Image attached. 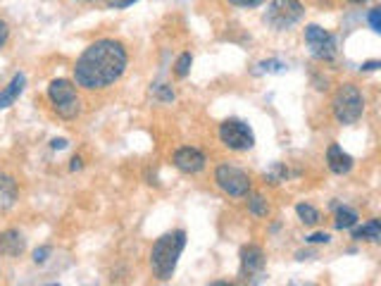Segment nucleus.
I'll return each instance as SVG.
<instances>
[{"mask_svg":"<svg viewBox=\"0 0 381 286\" xmlns=\"http://www.w3.org/2000/svg\"><path fill=\"white\" fill-rule=\"evenodd\" d=\"M308 244H329L331 241V236L326 234V231H317V234H313V236H308Z\"/></svg>","mask_w":381,"mask_h":286,"instance_id":"5701e85b","label":"nucleus"},{"mask_svg":"<svg viewBox=\"0 0 381 286\" xmlns=\"http://www.w3.org/2000/svg\"><path fill=\"white\" fill-rule=\"evenodd\" d=\"M158 96L162 100H174V93H171L169 89H165V86H158Z\"/></svg>","mask_w":381,"mask_h":286,"instance_id":"bb28decb","label":"nucleus"},{"mask_svg":"<svg viewBox=\"0 0 381 286\" xmlns=\"http://www.w3.org/2000/svg\"><path fill=\"white\" fill-rule=\"evenodd\" d=\"M265 269V253L260 246H245L241 248V274L243 277H253Z\"/></svg>","mask_w":381,"mask_h":286,"instance_id":"9d476101","label":"nucleus"},{"mask_svg":"<svg viewBox=\"0 0 381 286\" xmlns=\"http://www.w3.org/2000/svg\"><path fill=\"white\" fill-rule=\"evenodd\" d=\"M8 36H10V29H8V24H5L3 19H0V48L8 43Z\"/></svg>","mask_w":381,"mask_h":286,"instance_id":"a878e982","label":"nucleus"},{"mask_svg":"<svg viewBox=\"0 0 381 286\" xmlns=\"http://www.w3.org/2000/svg\"><path fill=\"white\" fill-rule=\"evenodd\" d=\"M17 198V186L10 177H0V205H12V201Z\"/></svg>","mask_w":381,"mask_h":286,"instance_id":"dca6fc26","label":"nucleus"},{"mask_svg":"<svg viewBox=\"0 0 381 286\" xmlns=\"http://www.w3.org/2000/svg\"><path fill=\"white\" fill-rule=\"evenodd\" d=\"M191 62H193L191 53H184V55H181L179 60H176V69H174V72H176V77H179V79H184L186 74L191 72Z\"/></svg>","mask_w":381,"mask_h":286,"instance_id":"6ab92c4d","label":"nucleus"},{"mask_svg":"<svg viewBox=\"0 0 381 286\" xmlns=\"http://www.w3.org/2000/svg\"><path fill=\"white\" fill-rule=\"evenodd\" d=\"M248 208H250V213L257 215V217H265V215L270 213V205H267V201L262 196H253V198H250Z\"/></svg>","mask_w":381,"mask_h":286,"instance_id":"a211bd4d","label":"nucleus"},{"mask_svg":"<svg viewBox=\"0 0 381 286\" xmlns=\"http://www.w3.org/2000/svg\"><path fill=\"white\" fill-rule=\"evenodd\" d=\"M305 41H308L313 57H317V60H331L336 55V39L317 24H310L305 29Z\"/></svg>","mask_w":381,"mask_h":286,"instance_id":"6e6552de","label":"nucleus"},{"mask_svg":"<svg viewBox=\"0 0 381 286\" xmlns=\"http://www.w3.org/2000/svg\"><path fill=\"white\" fill-rule=\"evenodd\" d=\"M379 67H381L379 62H364V64H362L364 72H374V69H379Z\"/></svg>","mask_w":381,"mask_h":286,"instance_id":"c85d7f7f","label":"nucleus"},{"mask_svg":"<svg viewBox=\"0 0 381 286\" xmlns=\"http://www.w3.org/2000/svg\"><path fill=\"white\" fill-rule=\"evenodd\" d=\"M82 167H84L82 158H74V160H72V165H69V170H72V172H77V170H82Z\"/></svg>","mask_w":381,"mask_h":286,"instance_id":"c756f323","label":"nucleus"},{"mask_svg":"<svg viewBox=\"0 0 381 286\" xmlns=\"http://www.w3.org/2000/svg\"><path fill=\"white\" fill-rule=\"evenodd\" d=\"M50 145H53L55 150H62V148H67V141H64V138H55V141H53Z\"/></svg>","mask_w":381,"mask_h":286,"instance_id":"cd10ccee","label":"nucleus"},{"mask_svg":"<svg viewBox=\"0 0 381 286\" xmlns=\"http://www.w3.org/2000/svg\"><path fill=\"white\" fill-rule=\"evenodd\" d=\"M205 155L198 148H179L174 153V165L179 167L184 175H198L205 167Z\"/></svg>","mask_w":381,"mask_h":286,"instance_id":"1a4fd4ad","label":"nucleus"},{"mask_svg":"<svg viewBox=\"0 0 381 286\" xmlns=\"http://www.w3.org/2000/svg\"><path fill=\"white\" fill-rule=\"evenodd\" d=\"M334 117L339 120V124H355L364 112V100L357 86L353 84H343L334 96Z\"/></svg>","mask_w":381,"mask_h":286,"instance_id":"7ed1b4c3","label":"nucleus"},{"mask_svg":"<svg viewBox=\"0 0 381 286\" xmlns=\"http://www.w3.org/2000/svg\"><path fill=\"white\" fill-rule=\"evenodd\" d=\"M26 241L17 229H8L5 234H0V253L8 258H17L24 253Z\"/></svg>","mask_w":381,"mask_h":286,"instance_id":"f8f14e48","label":"nucleus"},{"mask_svg":"<svg viewBox=\"0 0 381 286\" xmlns=\"http://www.w3.org/2000/svg\"><path fill=\"white\" fill-rule=\"evenodd\" d=\"M369 24H372V29L379 34V31H381V10L379 8L369 10Z\"/></svg>","mask_w":381,"mask_h":286,"instance_id":"4be33fe9","label":"nucleus"},{"mask_svg":"<svg viewBox=\"0 0 381 286\" xmlns=\"http://www.w3.org/2000/svg\"><path fill=\"white\" fill-rule=\"evenodd\" d=\"M219 138L229 150H250L255 145L253 129L241 120H227L219 127Z\"/></svg>","mask_w":381,"mask_h":286,"instance_id":"0eeeda50","label":"nucleus"},{"mask_svg":"<svg viewBox=\"0 0 381 286\" xmlns=\"http://www.w3.org/2000/svg\"><path fill=\"white\" fill-rule=\"evenodd\" d=\"M214 181H217V186L222 188L224 193H229V196L234 198H243L250 193V177L245 175L243 170H239V167H232V165L217 167Z\"/></svg>","mask_w":381,"mask_h":286,"instance_id":"423d86ee","label":"nucleus"},{"mask_svg":"<svg viewBox=\"0 0 381 286\" xmlns=\"http://www.w3.org/2000/svg\"><path fill=\"white\" fill-rule=\"evenodd\" d=\"M48 98H50L55 112L62 117V120H74V117L82 112V100L77 96V89H74L72 82L67 79H55L48 86Z\"/></svg>","mask_w":381,"mask_h":286,"instance_id":"20e7f679","label":"nucleus"},{"mask_svg":"<svg viewBox=\"0 0 381 286\" xmlns=\"http://www.w3.org/2000/svg\"><path fill=\"white\" fill-rule=\"evenodd\" d=\"M260 67H262V72H275V74H279V72H284V69H286V64L279 62V60H270V62H262Z\"/></svg>","mask_w":381,"mask_h":286,"instance_id":"412c9836","label":"nucleus"},{"mask_svg":"<svg viewBox=\"0 0 381 286\" xmlns=\"http://www.w3.org/2000/svg\"><path fill=\"white\" fill-rule=\"evenodd\" d=\"M127 69V51L120 41L100 39L82 53L74 67V82L82 89L95 91L115 84Z\"/></svg>","mask_w":381,"mask_h":286,"instance_id":"f257e3e1","label":"nucleus"},{"mask_svg":"<svg viewBox=\"0 0 381 286\" xmlns=\"http://www.w3.org/2000/svg\"><path fill=\"white\" fill-rule=\"evenodd\" d=\"M86 3H91V0H86Z\"/></svg>","mask_w":381,"mask_h":286,"instance_id":"2f4dec72","label":"nucleus"},{"mask_svg":"<svg viewBox=\"0 0 381 286\" xmlns=\"http://www.w3.org/2000/svg\"><path fill=\"white\" fill-rule=\"evenodd\" d=\"M355 241H379L381 239V222L379 220H369L367 224H362L360 229L353 231Z\"/></svg>","mask_w":381,"mask_h":286,"instance_id":"4468645a","label":"nucleus"},{"mask_svg":"<svg viewBox=\"0 0 381 286\" xmlns=\"http://www.w3.org/2000/svg\"><path fill=\"white\" fill-rule=\"evenodd\" d=\"M138 3V0H107V5H110L112 10H122V8H129V5Z\"/></svg>","mask_w":381,"mask_h":286,"instance_id":"393cba45","label":"nucleus"},{"mask_svg":"<svg viewBox=\"0 0 381 286\" xmlns=\"http://www.w3.org/2000/svg\"><path fill=\"white\" fill-rule=\"evenodd\" d=\"M50 246H41V248H36L34 251V262L36 265H43V262L48 260V256H50Z\"/></svg>","mask_w":381,"mask_h":286,"instance_id":"aec40b11","label":"nucleus"},{"mask_svg":"<svg viewBox=\"0 0 381 286\" xmlns=\"http://www.w3.org/2000/svg\"><path fill=\"white\" fill-rule=\"evenodd\" d=\"M305 15V8L298 3V0H275L270 8L265 10L262 19L270 29L275 31H286L291 29L293 24H298Z\"/></svg>","mask_w":381,"mask_h":286,"instance_id":"39448f33","label":"nucleus"},{"mask_svg":"<svg viewBox=\"0 0 381 286\" xmlns=\"http://www.w3.org/2000/svg\"><path fill=\"white\" fill-rule=\"evenodd\" d=\"M357 224V213L351 208H339L334 215V226L336 229H351V226Z\"/></svg>","mask_w":381,"mask_h":286,"instance_id":"2eb2a0df","label":"nucleus"},{"mask_svg":"<svg viewBox=\"0 0 381 286\" xmlns=\"http://www.w3.org/2000/svg\"><path fill=\"white\" fill-rule=\"evenodd\" d=\"M24 86H26L24 74H15L12 82H10L3 91H0V110H5V107L12 105V102L19 98L21 91H24Z\"/></svg>","mask_w":381,"mask_h":286,"instance_id":"ddd939ff","label":"nucleus"},{"mask_svg":"<svg viewBox=\"0 0 381 286\" xmlns=\"http://www.w3.org/2000/svg\"><path fill=\"white\" fill-rule=\"evenodd\" d=\"M296 213H298V217H300V222L303 224H317L319 222V213L308 203H298Z\"/></svg>","mask_w":381,"mask_h":286,"instance_id":"f3484780","label":"nucleus"},{"mask_svg":"<svg viewBox=\"0 0 381 286\" xmlns=\"http://www.w3.org/2000/svg\"><path fill=\"white\" fill-rule=\"evenodd\" d=\"M236 8H257V5H262L265 0H229Z\"/></svg>","mask_w":381,"mask_h":286,"instance_id":"b1692460","label":"nucleus"},{"mask_svg":"<svg viewBox=\"0 0 381 286\" xmlns=\"http://www.w3.org/2000/svg\"><path fill=\"white\" fill-rule=\"evenodd\" d=\"M326 163H329V170L334 175H348L353 170V158L341 148L339 143H331L326 148Z\"/></svg>","mask_w":381,"mask_h":286,"instance_id":"9b49d317","label":"nucleus"},{"mask_svg":"<svg viewBox=\"0 0 381 286\" xmlns=\"http://www.w3.org/2000/svg\"><path fill=\"white\" fill-rule=\"evenodd\" d=\"M348 3H367V0H348Z\"/></svg>","mask_w":381,"mask_h":286,"instance_id":"7c9ffc66","label":"nucleus"},{"mask_svg":"<svg viewBox=\"0 0 381 286\" xmlns=\"http://www.w3.org/2000/svg\"><path fill=\"white\" fill-rule=\"evenodd\" d=\"M186 248V231L176 229L169 231V234L160 236L155 241L153 251H150V267L158 274L160 279H169L176 269V262H179L181 253Z\"/></svg>","mask_w":381,"mask_h":286,"instance_id":"f03ea898","label":"nucleus"}]
</instances>
